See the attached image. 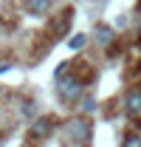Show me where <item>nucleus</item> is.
<instances>
[{"label": "nucleus", "mask_w": 141, "mask_h": 147, "mask_svg": "<svg viewBox=\"0 0 141 147\" xmlns=\"http://www.w3.org/2000/svg\"><path fill=\"white\" fill-rule=\"evenodd\" d=\"M65 130H68V139H73V144L90 142V122L88 119H70L65 125Z\"/></svg>", "instance_id": "nucleus-1"}, {"label": "nucleus", "mask_w": 141, "mask_h": 147, "mask_svg": "<svg viewBox=\"0 0 141 147\" xmlns=\"http://www.w3.org/2000/svg\"><path fill=\"white\" fill-rule=\"evenodd\" d=\"M82 79L79 76H70V79H62L59 85H56V91H59V99L62 102H73V99H79L82 96Z\"/></svg>", "instance_id": "nucleus-2"}, {"label": "nucleus", "mask_w": 141, "mask_h": 147, "mask_svg": "<svg viewBox=\"0 0 141 147\" xmlns=\"http://www.w3.org/2000/svg\"><path fill=\"white\" fill-rule=\"evenodd\" d=\"M54 127H56V119H54V116H42V119H37V122H34L31 136H34V139H42V136H48Z\"/></svg>", "instance_id": "nucleus-3"}, {"label": "nucleus", "mask_w": 141, "mask_h": 147, "mask_svg": "<svg viewBox=\"0 0 141 147\" xmlns=\"http://www.w3.org/2000/svg\"><path fill=\"white\" fill-rule=\"evenodd\" d=\"M124 108H127V113H130V116H141V85H138V88H133V91L127 93Z\"/></svg>", "instance_id": "nucleus-4"}, {"label": "nucleus", "mask_w": 141, "mask_h": 147, "mask_svg": "<svg viewBox=\"0 0 141 147\" xmlns=\"http://www.w3.org/2000/svg\"><path fill=\"white\" fill-rule=\"evenodd\" d=\"M113 40H116V31H113L110 26H105V23H99V26H96V42H99V45H110Z\"/></svg>", "instance_id": "nucleus-5"}, {"label": "nucleus", "mask_w": 141, "mask_h": 147, "mask_svg": "<svg viewBox=\"0 0 141 147\" xmlns=\"http://www.w3.org/2000/svg\"><path fill=\"white\" fill-rule=\"evenodd\" d=\"M51 3L54 0H26V9L31 14H45V11H51Z\"/></svg>", "instance_id": "nucleus-6"}, {"label": "nucleus", "mask_w": 141, "mask_h": 147, "mask_svg": "<svg viewBox=\"0 0 141 147\" xmlns=\"http://www.w3.org/2000/svg\"><path fill=\"white\" fill-rule=\"evenodd\" d=\"M85 42H88V37H85V34H73L68 40V48H70V51H79V48H85Z\"/></svg>", "instance_id": "nucleus-7"}, {"label": "nucleus", "mask_w": 141, "mask_h": 147, "mask_svg": "<svg viewBox=\"0 0 141 147\" xmlns=\"http://www.w3.org/2000/svg\"><path fill=\"white\" fill-rule=\"evenodd\" d=\"M122 147H141V136H138V133H130V136H124Z\"/></svg>", "instance_id": "nucleus-8"}, {"label": "nucleus", "mask_w": 141, "mask_h": 147, "mask_svg": "<svg viewBox=\"0 0 141 147\" xmlns=\"http://www.w3.org/2000/svg\"><path fill=\"white\" fill-rule=\"evenodd\" d=\"M68 71V62H62V65H56V71H54V76H56V79H62V74Z\"/></svg>", "instance_id": "nucleus-9"}, {"label": "nucleus", "mask_w": 141, "mask_h": 147, "mask_svg": "<svg viewBox=\"0 0 141 147\" xmlns=\"http://www.w3.org/2000/svg\"><path fill=\"white\" fill-rule=\"evenodd\" d=\"M9 68H11V62H3V59H0V74H6Z\"/></svg>", "instance_id": "nucleus-10"}, {"label": "nucleus", "mask_w": 141, "mask_h": 147, "mask_svg": "<svg viewBox=\"0 0 141 147\" xmlns=\"http://www.w3.org/2000/svg\"><path fill=\"white\" fill-rule=\"evenodd\" d=\"M138 11H141V0H138Z\"/></svg>", "instance_id": "nucleus-11"}, {"label": "nucleus", "mask_w": 141, "mask_h": 147, "mask_svg": "<svg viewBox=\"0 0 141 147\" xmlns=\"http://www.w3.org/2000/svg\"><path fill=\"white\" fill-rule=\"evenodd\" d=\"M0 144H3V139H0Z\"/></svg>", "instance_id": "nucleus-12"}]
</instances>
